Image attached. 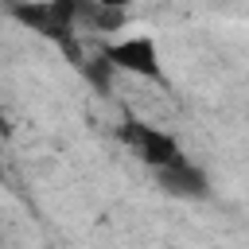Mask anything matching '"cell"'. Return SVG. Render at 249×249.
Wrapping results in <instances>:
<instances>
[{
  "mask_svg": "<svg viewBox=\"0 0 249 249\" xmlns=\"http://www.w3.org/2000/svg\"><path fill=\"white\" fill-rule=\"evenodd\" d=\"M97 51L105 54V62H109L117 74L167 86V78H163V58H160V47H156L152 35H117V39L101 43Z\"/></svg>",
  "mask_w": 249,
  "mask_h": 249,
  "instance_id": "obj_3",
  "label": "cell"
},
{
  "mask_svg": "<svg viewBox=\"0 0 249 249\" xmlns=\"http://www.w3.org/2000/svg\"><path fill=\"white\" fill-rule=\"evenodd\" d=\"M101 8H113V12H128L132 4H140V0H97Z\"/></svg>",
  "mask_w": 249,
  "mask_h": 249,
  "instance_id": "obj_5",
  "label": "cell"
},
{
  "mask_svg": "<svg viewBox=\"0 0 249 249\" xmlns=\"http://www.w3.org/2000/svg\"><path fill=\"white\" fill-rule=\"evenodd\" d=\"M82 4L86 0H16L8 12L12 19H19L27 31L58 43L66 51V58L78 66L86 54L78 47V27H82Z\"/></svg>",
  "mask_w": 249,
  "mask_h": 249,
  "instance_id": "obj_1",
  "label": "cell"
},
{
  "mask_svg": "<svg viewBox=\"0 0 249 249\" xmlns=\"http://www.w3.org/2000/svg\"><path fill=\"white\" fill-rule=\"evenodd\" d=\"M156 183L175 198H206L210 195V179L195 160H183V163H175L167 171H156Z\"/></svg>",
  "mask_w": 249,
  "mask_h": 249,
  "instance_id": "obj_4",
  "label": "cell"
},
{
  "mask_svg": "<svg viewBox=\"0 0 249 249\" xmlns=\"http://www.w3.org/2000/svg\"><path fill=\"white\" fill-rule=\"evenodd\" d=\"M4 136H8V124H4V109H0V144H4Z\"/></svg>",
  "mask_w": 249,
  "mask_h": 249,
  "instance_id": "obj_6",
  "label": "cell"
},
{
  "mask_svg": "<svg viewBox=\"0 0 249 249\" xmlns=\"http://www.w3.org/2000/svg\"><path fill=\"white\" fill-rule=\"evenodd\" d=\"M121 144L156 175V171H167V167H175V163H183L187 160V152L179 148V140L167 132V128H160V124H152V121H140V117H124V124H121Z\"/></svg>",
  "mask_w": 249,
  "mask_h": 249,
  "instance_id": "obj_2",
  "label": "cell"
}]
</instances>
